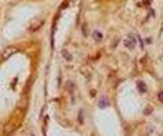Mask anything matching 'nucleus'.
Listing matches in <instances>:
<instances>
[{"label": "nucleus", "instance_id": "nucleus-1", "mask_svg": "<svg viewBox=\"0 0 163 136\" xmlns=\"http://www.w3.org/2000/svg\"><path fill=\"white\" fill-rule=\"evenodd\" d=\"M19 121H21L19 117H12L11 118V120H10V121L4 125V133L6 135H10L12 131H15V128L19 125Z\"/></svg>", "mask_w": 163, "mask_h": 136}, {"label": "nucleus", "instance_id": "nucleus-2", "mask_svg": "<svg viewBox=\"0 0 163 136\" xmlns=\"http://www.w3.org/2000/svg\"><path fill=\"white\" fill-rule=\"evenodd\" d=\"M139 86H140V91H146V89H144V84H143V83H139Z\"/></svg>", "mask_w": 163, "mask_h": 136}]
</instances>
